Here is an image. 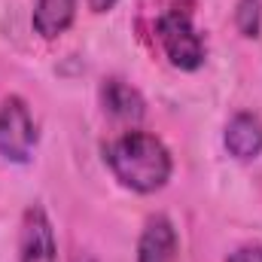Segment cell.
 I'll return each mask as SVG.
<instances>
[{"mask_svg": "<svg viewBox=\"0 0 262 262\" xmlns=\"http://www.w3.org/2000/svg\"><path fill=\"white\" fill-rule=\"evenodd\" d=\"M104 162L125 189L140 195L165 189L174 174V159L165 140L137 128L104 143Z\"/></svg>", "mask_w": 262, "mask_h": 262, "instance_id": "cell-1", "label": "cell"}, {"mask_svg": "<svg viewBox=\"0 0 262 262\" xmlns=\"http://www.w3.org/2000/svg\"><path fill=\"white\" fill-rule=\"evenodd\" d=\"M73 262H98V259H95L92 253H76V256H73Z\"/></svg>", "mask_w": 262, "mask_h": 262, "instance_id": "cell-12", "label": "cell"}, {"mask_svg": "<svg viewBox=\"0 0 262 262\" xmlns=\"http://www.w3.org/2000/svg\"><path fill=\"white\" fill-rule=\"evenodd\" d=\"M101 107L107 116H113L116 122H128V125H137L146 116L143 95L119 76H107L101 82Z\"/></svg>", "mask_w": 262, "mask_h": 262, "instance_id": "cell-6", "label": "cell"}, {"mask_svg": "<svg viewBox=\"0 0 262 262\" xmlns=\"http://www.w3.org/2000/svg\"><path fill=\"white\" fill-rule=\"evenodd\" d=\"M37 146V122L25 98L9 95L0 104V156L6 162L25 165Z\"/></svg>", "mask_w": 262, "mask_h": 262, "instance_id": "cell-3", "label": "cell"}, {"mask_svg": "<svg viewBox=\"0 0 262 262\" xmlns=\"http://www.w3.org/2000/svg\"><path fill=\"white\" fill-rule=\"evenodd\" d=\"M226 262H262V244H241L226 256Z\"/></svg>", "mask_w": 262, "mask_h": 262, "instance_id": "cell-10", "label": "cell"}, {"mask_svg": "<svg viewBox=\"0 0 262 262\" xmlns=\"http://www.w3.org/2000/svg\"><path fill=\"white\" fill-rule=\"evenodd\" d=\"M76 3L79 0H37L34 3V15L31 25L43 40H55L61 37L76 18Z\"/></svg>", "mask_w": 262, "mask_h": 262, "instance_id": "cell-8", "label": "cell"}, {"mask_svg": "<svg viewBox=\"0 0 262 262\" xmlns=\"http://www.w3.org/2000/svg\"><path fill=\"white\" fill-rule=\"evenodd\" d=\"M85 3H89V9H92V12H98V15H101V12H110L119 0H85Z\"/></svg>", "mask_w": 262, "mask_h": 262, "instance_id": "cell-11", "label": "cell"}, {"mask_svg": "<svg viewBox=\"0 0 262 262\" xmlns=\"http://www.w3.org/2000/svg\"><path fill=\"white\" fill-rule=\"evenodd\" d=\"M235 28L241 37L256 40L262 31V0H238L235 3Z\"/></svg>", "mask_w": 262, "mask_h": 262, "instance_id": "cell-9", "label": "cell"}, {"mask_svg": "<svg viewBox=\"0 0 262 262\" xmlns=\"http://www.w3.org/2000/svg\"><path fill=\"white\" fill-rule=\"evenodd\" d=\"M156 34H159V43L168 61L177 70H198L204 64L207 46L192 21V9L186 3H171L156 21Z\"/></svg>", "mask_w": 262, "mask_h": 262, "instance_id": "cell-2", "label": "cell"}, {"mask_svg": "<svg viewBox=\"0 0 262 262\" xmlns=\"http://www.w3.org/2000/svg\"><path fill=\"white\" fill-rule=\"evenodd\" d=\"M180 238L165 213H152L137 241V262H177Z\"/></svg>", "mask_w": 262, "mask_h": 262, "instance_id": "cell-5", "label": "cell"}, {"mask_svg": "<svg viewBox=\"0 0 262 262\" xmlns=\"http://www.w3.org/2000/svg\"><path fill=\"white\" fill-rule=\"evenodd\" d=\"M18 262H58L55 229L40 204H31L21 216L18 232Z\"/></svg>", "mask_w": 262, "mask_h": 262, "instance_id": "cell-4", "label": "cell"}, {"mask_svg": "<svg viewBox=\"0 0 262 262\" xmlns=\"http://www.w3.org/2000/svg\"><path fill=\"white\" fill-rule=\"evenodd\" d=\"M223 143H226L229 156L238 162L256 159L262 152V119L256 113H247V110L235 113L223 131Z\"/></svg>", "mask_w": 262, "mask_h": 262, "instance_id": "cell-7", "label": "cell"}]
</instances>
